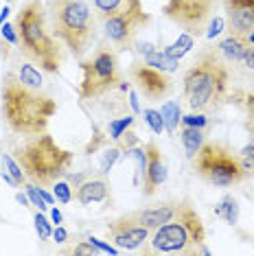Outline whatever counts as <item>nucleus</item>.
Returning <instances> with one entry per match:
<instances>
[{
	"instance_id": "f257e3e1",
	"label": "nucleus",
	"mask_w": 254,
	"mask_h": 256,
	"mask_svg": "<svg viewBox=\"0 0 254 256\" xmlns=\"http://www.w3.org/2000/svg\"><path fill=\"white\" fill-rule=\"evenodd\" d=\"M57 112V101L44 86H31L22 81L11 68L0 79V114L4 125L16 136L28 138L48 132L50 118Z\"/></svg>"
},
{
	"instance_id": "f03ea898",
	"label": "nucleus",
	"mask_w": 254,
	"mask_h": 256,
	"mask_svg": "<svg viewBox=\"0 0 254 256\" xmlns=\"http://www.w3.org/2000/svg\"><path fill=\"white\" fill-rule=\"evenodd\" d=\"M230 90L228 62L215 46L198 50L193 64L182 77V94L190 112H217L226 103Z\"/></svg>"
},
{
	"instance_id": "7ed1b4c3",
	"label": "nucleus",
	"mask_w": 254,
	"mask_h": 256,
	"mask_svg": "<svg viewBox=\"0 0 254 256\" xmlns=\"http://www.w3.org/2000/svg\"><path fill=\"white\" fill-rule=\"evenodd\" d=\"M18 31V46L28 57V62L38 64L44 72L57 74L62 70V42L48 31V14L42 0H26L16 14L14 22Z\"/></svg>"
},
{
	"instance_id": "20e7f679",
	"label": "nucleus",
	"mask_w": 254,
	"mask_h": 256,
	"mask_svg": "<svg viewBox=\"0 0 254 256\" xmlns=\"http://www.w3.org/2000/svg\"><path fill=\"white\" fill-rule=\"evenodd\" d=\"M206 241V228L202 224L198 208L188 197L178 202V210L171 221L152 230L145 246L138 248L140 254H180V256H195L200 254Z\"/></svg>"
},
{
	"instance_id": "39448f33",
	"label": "nucleus",
	"mask_w": 254,
	"mask_h": 256,
	"mask_svg": "<svg viewBox=\"0 0 254 256\" xmlns=\"http://www.w3.org/2000/svg\"><path fill=\"white\" fill-rule=\"evenodd\" d=\"M14 158L18 160L28 182L48 188L57 180L68 176L72 164V151L64 149L48 132L28 136L14 147Z\"/></svg>"
},
{
	"instance_id": "423d86ee",
	"label": "nucleus",
	"mask_w": 254,
	"mask_h": 256,
	"mask_svg": "<svg viewBox=\"0 0 254 256\" xmlns=\"http://www.w3.org/2000/svg\"><path fill=\"white\" fill-rule=\"evenodd\" d=\"M50 31L74 57H84L96 40V14L88 0H50Z\"/></svg>"
},
{
	"instance_id": "0eeeda50",
	"label": "nucleus",
	"mask_w": 254,
	"mask_h": 256,
	"mask_svg": "<svg viewBox=\"0 0 254 256\" xmlns=\"http://www.w3.org/2000/svg\"><path fill=\"white\" fill-rule=\"evenodd\" d=\"M190 162H193V171L217 188H228L248 178L239 156L217 140H204Z\"/></svg>"
},
{
	"instance_id": "6e6552de",
	"label": "nucleus",
	"mask_w": 254,
	"mask_h": 256,
	"mask_svg": "<svg viewBox=\"0 0 254 256\" xmlns=\"http://www.w3.org/2000/svg\"><path fill=\"white\" fill-rule=\"evenodd\" d=\"M123 84L116 50L112 46H99L88 60L82 62V84L79 96L84 101H99L108 92L116 90Z\"/></svg>"
},
{
	"instance_id": "1a4fd4ad",
	"label": "nucleus",
	"mask_w": 254,
	"mask_h": 256,
	"mask_svg": "<svg viewBox=\"0 0 254 256\" xmlns=\"http://www.w3.org/2000/svg\"><path fill=\"white\" fill-rule=\"evenodd\" d=\"M149 24H152V16L145 11L142 2H138L134 7L103 20V38L114 50H127L134 46L138 33Z\"/></svg>"
},
{
	"instance_id": "9d476101",
	"label": "nucleus",
	"mask_w": 254,
	"mask_h": 256,
	"mask_svg": "<svg viewBox=\"0 0 254 256\" xmlns=\"http://www.w3.org/2000/svg\"><path fill=\"white\" fill-rule=\"evenodd\" d=\"M217 7L219 0H169L162 7V14L184 33L198 38L206 31Z\"/></svg>"
},
{
	"instance_id": "9b49d317",
	"label": "nucleus",
	"mask_w": 254,
	"mask_h": 256,
	"mask_svg": "<svg viewBox=\"0 0 254 256\" xmlns=\"http://www.w3.org/2000/svg\"><path fill=\"white\" fill-rule=\"evenodd\" d=\"M130 79L138 90V94L147 101H162L173 92V81L164 70L154 68L142 60H136L130 66Z\"/></svg>"
},
{
	"instance_id": "f8f14e48",
	"label": "nucleus",
	"mask_w": 254,
	"mask_h": 256,
	"mask_svg": "<svg viewBox=\"0 0 254 256\" xmlns=\"http://www.w3.org/2000/svg\"><path fill=\"white\" fill-rule=\"evenodd\" d=\"M108 238L114 243L118 250H127V252H138V248L145 246V241L152 234V230L145 228V226H138L134 219L127 214H120V217L112 219L106 228Z\"/></svg>"
},
{
	"instance_id": "ddd939ff",
	"label": "nucleus",
	"mask_w": 254,
	"mask_h": 256,
	"mask_svg": "<svg viewBox=\"0 0 254 256\" xmlns=\"http://www.w3.org/2000/svg\"><path fill=\"white\" fill-rule=\"evenodd\" d=\"M228 33L250 36L254 31V0H222Z\"/></svg>"
},
{
	"instance_id": "4468645a",
	"label": "nucleus",
	"mask_w": 254,
	"mask_h": 256,
	"mask_svg": "<svg viewBox=\"0 0 254 256\" xmlns=\"http://www.w3.org/2000/svg\"><path fill=\"white\" fill-rule=\"evenodd\" d=\"M145 156H147V168L142 176V193L152 197L156 190L166 182V164L162 158V151L156 142H145Z\"/></svg>"
},
{
	"instance_id": "2eb2a0df",
	"label": "nucleus",
	"mask_w": 254,
	"mask_h": 256,
	"mask_svg": "<svg viewBox=\"0 0 254 256\" xmlns=\"http://www.w3.org/2000/svg\"><path fill=\"white\" fill-rule=\"evenodd\" d=\"M74 200L82 206H92V204H108L112 200V186H110L106 176H88L74 190Z\"/></svg>"
},
{
	"instance_id": "dca6fc26",
	"label": "nucleus",
	"mask_w": 254,
	"mask_h": 256,
	"mask_svg": "<svg viewBox=\"0 0 254 256\" xmlns=\"http://www.w3.org/2000/svg\"><path fill=\"white\" fill-rule=\"evenodd\" d=\"M176 210H178V202H162L154 208H142V210L130 212V217L134 219L138 226L156 230V228H160V226H164L166 221H171Z\"/></svg>"
},
{
	"instance_id": "f3484780",
	"label": "nucleus",
	"mask_w": 254,
	"mask_h": 256,
	"mask_svg": "<svg viewBox=\"0 0 254 256\" xmlns=\"http://www.w3.org/2000/svg\"><path fill=\"white\" fill-rule=\"evenodd\" d=\"M219 53L224 55V60L226 62H232V64H239L246 60V55L250 53L252 44L248 36H236V33H230L228 38H224L222 42H219Z\"/></svg>"
},
{
	"instance_id": "a211bd4d",
	"label": "nucleus",
	"mask_w": 254,
	"mask_h": 256,
	"mask_svg": "<svg viewBox=\"0 0 254 256\" xmlns=\"http://www.w3.org/2000/svg\"><path fill=\"white\" fill-rule=\"evenodd\" d=\"M138 53L142 55V62L149 64L154 68H160L164 72H173L178 68V60L171 55H166L164 50H156L152 44H138Z\"/></svg>"
},
{
	"instance_id": "6ab92c4d",
	"label": "nucleus",
	"mask_w": 254,
	"mask_h": 256,
	"mask_svg": "<svg viewBox=\"0 0 254 256\" xmlns=\"http://www.w3.org/2000/svg\"><path fill=\"white\" fill-rule=\"evenodd\" d=\"M140 0H92V9H94L96 14V20H108L112 18V16L120 14V11L134 7V4H138Z\"/></svg>"
},
{
	"instance_id": "aec40b11",
	"label": "nucleus",
	"mask_w": 254,
	"mask_h": 256,
	"mask_svg": "<svg viewBox=\"0 0 254 256\" xmlns=\"http://www.w3.org/2000/svg\"><path fill=\"white\" fill-rule=\"evenodd\" d=\"M180 140L184 144V151H186V156H188V158H193V156L200 151L202 144H204L206 134H204V130H200V127H186V125H182Z\"/></svg>"
},
{
	"instance_id": "412c9836",
	"label": "nucleus",
	"mask_w": 254,
	"mask_h": 256,
	"mask_svg": "<svg viewBox=\"0 0 254 256\" xmlns=\"http://www.w3.org/2000/svg\"><path fill=\"white\" fill-rule=\"evenodd\" d=\"M215 214L219 219L226 221V224L234 226L236 221H239V202H236V197L224 195L222 200L217 202V206H215Z\"/></svg>"
},
{
	"instance_id": "4be33fe9",
	"label": "nucleus",
	"mask_w": 254,
	"mask_h": 256,
	"mask_svg": "<svg viewBox=\"0 0 254 256\" xmlns=\"http://www.w3.org/2000/svg\"><path fill=\"white\" fill-rule=\"evenodd\" d=\"M160 114H162V120H164V130L176 132V127L180 125V118H182L180 106H178L176 101H166L162 110H160Z\"/></svg>"
},
{
	"instance_id": "5701e85b",
	"label": "nucleus",
	"mask_w": 254,
	"mask_h": 256,
	"mask_svg": "<svg viewBox=\"0 0 254 256\" xmlns=\"http://www.w3.org/2000/svg\"><path fill=\"white\" fill-rule=\"evenodd\" d=\"M134 116L132 114H125V116H120V118H110V123H108V136L112 138V140H118L123 134L130 130L132 125H134Z\"/></svg>"
},
{
	"instance_id": "b1692460",
	"label": "nucleus",
	"mask_w": 254,
	"mask_h": 256,
	"mask_svg": "<svg viewBox=\"0 0 254 256\" xmlns=\"http://www.w3.org/2000/svg\"><path fill=\"white\" fill-rule=\"evenodd\" d=\"M236 156H239V162L244 166L246 176H254V136L241 147V151Z\"/></svg>"
},
{
	"instance_id": "393cba45",
	"label": "nucleus",
	"mask_w": 254,
	"mask_h": 256,
	"mask_svg": "<svg viewBox=\"0 0 254 256\" xmlns=\"http://www.w3.org/2000/svg\"><path fill=\"white\" fill-rule=\"evenodd\" d=\"M60 252L62 254H74V256H94V254H99V250H96V246L90 243V238H88V241H79V243H72V246H68V248H62Z\"/></svg>"
},
{
	"instance_id": "a878e982",
	"label": "nucleus",
	"mask_w": 254,
	"mask_h": 256,
	"mask_svg": "<svg viewBox=\"0 0 254 256\" xmlns=\"http://www.w3.org/2000/svg\"><path fill=\"white\" fill-rule=\"evenodd\" d=\"M120 147L118 144H114V147H110V149H106L103 151V158H101V166H99V173L101 176H108L110 171H112V166L116 164V160L120 158Z\"/></svg>"
},
{
	"instance_id": "bb28decb",
	"label": "nucleus",
	"mask_w": 254,
	"mask_h": 256,
	"mask_svg": "<svg viewBox=\"0 0 254 256\" xmlns=\"http://www.w3.org/2000/svg\"><path fill=\"white\" fill-rule=\"evenodd\" d=\"M2 166H4V171H9V176L18 182V186L26 182V176H24V171H22V166L18 164V160L11 158L9 154H2Z\"/></svg>"
},
{
	"instance_id": "cd10ccee",
	"label": "nucleus",
	"mask_w": 254,
	"mask_h": 256,
	"mask_svg": "<svg viewBox=\"0 0 254 256\" xmlns=\"http://www.w3.org/2000/svg\"><path fill=\"white\" fill-rule=\"evenodd\" d=\"M190 46H193V36H188V33H184V36L178 40L176 44H171V46H166L164 48V53L166 55H171V57H182L184 53H186V50L190 48Z\"/></svg>"
},
{
	"instance_id": "c85d7f7f",
	"label": "nucleus",
	"mask_w": 254,
	"mask_h": 256,
	"mask_svg": "<svg viewBox=\"0 0 254 256\" xmlns=\"http://www.w3.org/2000/svg\"><path fill=\"white\" fill-rule=\"evenodd\" d=\"M142 116H145V123L152 127L154 134H162L164 132V120H162V114H160V110L147 108L145 112H142Z\"/></svg>"
},
{
	"instance_id": "c756f323",
	"label": "nucleus",
	"mask_w": 254,
	"mask_h": 256,
	"mask_svg": "<svg viewBox=\"0 0 254 256\" xmlns=\"http://www.w3.org/2000/svg\"><path fill=\"white\" fill-rule=\"evenodd\" d=\"M33 221H36V230H38L40 238H42V241H48V238L53 236V226L48 224V219L44 217V212L42 210L36 212L33 214Z\"/></svg>"
},
{
	"instance_id": "7c9ffc66",
	"label": "nucleus",
	"mask_w": 254,
	"mask_h": 256,
	"mask_svg": "<svg viewBox=\"0 0 254 256\" xmlns=\"http://www.w3.org/2000/svg\"><path fill=\"white\" fill-rule=\"evenodd\" d=\"M53 195H55V200L60 202V204H68L72 200V188H70V184L66 182V180H57V182L53 184Z\"/></svg>"
},
{
	"instance_id": "2f4dec72",
	"label": "nucleus",
	"mask_w": 254,
	"mask_h": 256,
	"mask_svg": "<svg viewBox=\"0 0 254 256\" xmlns=\"http://www.w3.org/2000/svg\"><path fill=\"white\" fill-rule=\"evenodd\" d=\"M244 108H246V130L250 136H254V90L246 94Z\"/></svg>"
},
{
	"instance_id": "473e14b6",
	"label": "nucleus",
	"mask_w": 254,
	"mask_h": 256,
	"mask_svg": "<svg viewBox=\"0 0 254 256\" xmlns=\"http://www.w3.org/2000/svg\"><path fill=\"white\" fill-rule=\"evenodd\" d=\"M182 125L186 127H200V130H204L206 125H208V118H206L204 112H190V114H184L180 118Z\"/></svg>"
},
{
	"instance_id": "72a5a7b5",
	"label": "nucleus",
	"mask_w": 254,
	"mask_h": 256,
	"mask_svg": "<svg viewBox=\"0 0 254 256\" xmlns=\"http://www.w3.org/2000/svg\"><path fill=\"white\" fill-rule=\"evenodd\" d=\"M26 193H28V197H31V202H33V206H38L40 210H48V204H46V200L42 195H40V190H38V186L36 184H26Z\"/></svg>"
},
{
	"instance_id": "f704fd0d",
	"label": "nucleus",
	"mask_w": 254,
	"mask_h": 256,
	"mask_svg": "<svg viewBox=\"0 0 254 256\" xmlns=\"http://www.w3.org/2000/svg\"><path fill=\"white\" fill-rule=\"evenodd\" d=\"M116 144L120 147V151H130L132 147H136V144H138V138H136V134L132 132V130H127L123 136L116 140Z\"/></svg>"
},
{
	"instance_id": "c9c22d12",
	"label": "nucleus",
	"mask_w": 254,
	"mask_h": 256,
	"mask_svg": "<svg viewBox=\"0 0 254 256\" xmlns=\"http://www.w3.org/2000/svg\"><path fill=\"white\" fill-rule=\"evenodd\" d=\"M0 33H2V40H7L9 44L18 46V31H16L14 24H7V22H4L2 28H0Z\"/></svg>"
},
{
	"instance_id": "e433bc0d",
	"label": "nucleus",
	"mask_w": 254,
	"mask_h": 256,
	"mask_svg": "<svg viewBox=\"0 0 254 256\" xmlns=\"http://www.w3.org/2000/svg\"><path fill=\"white\" fill-rule=\"evenodd\" d=\"M208 24H210V31L206 33V36H208V38H215L217 33H219V28H222V24H224V22L219 20V18H215V20L210 18V22H208Z\"/></svg>"
},
{
	"instance_id": "4c0bfd02",
	"label": "nucleus",
	"mask_w": 254,
	"mask_h": 256,
	"mask_svg": "<svg viewBox=\"0 0 254 256\" xmlns=\"http://www.w3.org/2000/svg\"><path fill=\"white\" fill-rule=\"evenodd\" d=\"M53 236H55V241L57 243H66L68 241V232L62 228V226H57V228L53 230Z\"/></svg>"
},
{
	"instance_id": "58836bf2",
	"label": "nucleus",
	"mask_w": 254,
	"mask_h": 256,
	"mask_svg": "<svg viewBox=\"0 0 254 256\" xmlns=\"http://www.w3.org/2000/svg\"><path fill=\"white\" fill-rule=\"evenodd\" d=\"M244 64H246V66H248V70H252V72H254V46H252V48H250V53H248V55H246V60H244Z\"/></svg>"
},
{
	"instance_id": "ea45409f",
	"label": "nucleus",
	"mask_w": 254,
	"mask_h": 256,
	"mask_svg": "<svg viewBox=\"0 0 254 256\" xmlns=\"http://www.w3.org/2000/svg\"><path fill=\"white\" fill-rule=\"evenodd\" d=\"M50 217H53V221L57 226H62V221H64V217H62V212L57 210V208H53V210H50Z\"/></svg>"
},
{
	"instance_id": "a19ab883",
	"label": "nucleus",
	"mask_w": 254,
	"mask_h": 256,
	"mask_svg": "<svg viewBox=\"0 0 254 256\" xmlns=\"http://www.w3.org/2000/svg\"><path fill=\"white\" fill-rule=\"evenodd\" d=\"M130 103H132L134 112H140V106H138V101H136V92H130Z\"/></svg>"
},
{
	"instance_id": "79ce46f5",
	"label": "nucleus",
	"mask_w": 254,
	"mask_h": 256,
	"mask_svg": "<svg viewBox=\"0 0 254 256\" xmlns=\"http://www.w3.org/2000/svg\"><path fill=\"white\" fill-rule=\"evenodd\" d=\"M7 16H9V7H4L2 11H0V24H4V20H7Z\"/></svg>"
},
{
	"instance_id": "37998d69",
	"label": "nucleus",
	"mask_w": 254,
	"mask_h": 256,
	"mask_svg": "<svg viewBox=\"0 0 254 256\" xmlns=\"http://www.w3.org/2000/svg\"><path fill=\"white\" fill-rule=\"evenodd\" d=\"M16 200H18V202L22 204V206H26V204H28V202H26V197L22 195V193H18V195H16Z\"/></svg>"
},
{
	"instance_id": "c03bdc74",
	"label": "nucleus",
	"mask_w": 254,
	"mask_h": 256,
	"mask_svg": "<svg viewBox=\"0 0 254 256\" xmlns=\"http://www.w3.org/2000/svg\"><path fill=\"white\" fill-rule=\"evenodd\" d=\"M248 40H250V44H252V46H254V31H252V33H250V36H248Z\"/></svg>"
},
{
	"instance_id": "a18cd8bd",
	"label": "nucleus",
	"mask_w": 254,
	"mask_h": 256,
	"mask_svg": "<svg viewBox=\"0 0 254 256\" xmlns=\"http://www.w3.org/2000/svg\"><path fill=\"white\" fill-rule=\"evenodd\" d=\"M4 2H11V0H4Z\"/></svg>"
}]
</instances>
